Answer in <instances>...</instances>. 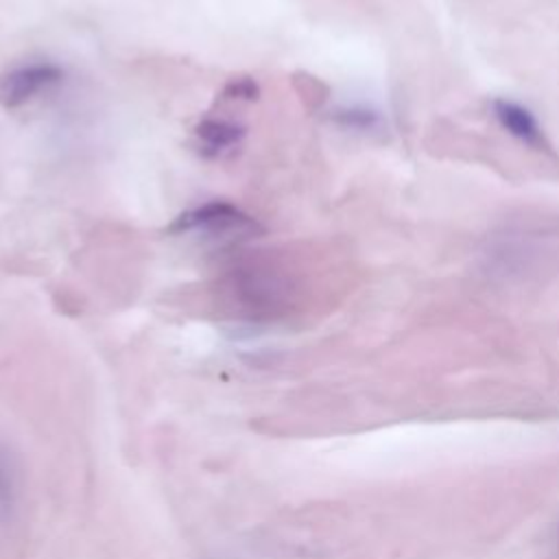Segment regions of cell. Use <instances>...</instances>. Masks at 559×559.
Listing matches in <instances>:
<instances>
[{
  "mask_svg": "<svg viewBox=\"0 0 559 559\" xmlns=\"http://www.w3.org/2000/svg\"><path fill=\"white\" fill-rule=\"evenodd\" d=\"M546 231H539L528 225H513L489 236L483 251L487 273L513 280L522 277L542 262L546 251Z\"/></svg>",
  "mask_w": 559,
  "mask_h": 559,
  "instance_id": "1",
  "label": "cell"
},
{
  "mask_svg": "<svg viewBox=\"0 0 559 559\" xmlns=\"http://www.w3.org/2000/svg\"><path fill=\"white\" fill-rule=\"evenodd\" d=\"M168 231L170 234H201V236L214 238V240L238 242V240H249V238L260 236L264 231V227L253 216H249L247 212L236 207L234 203L210 201V203H203V205L192 207V210L183 212L181 216H177L170 223Z\"/></svg>",
  "mask_w": 559,
  "mask_h": 559,
  "instance_id": "2",
  "label": "cell"
},
{
  "mask_svg": "<svg viewBox=\"0 0 559 559\" xmlns=\"http://www.w3.org/2000/svg\"><path fill=\"white\" fill-rule=\"evenodd\" d=\"M63 70L50 61L17 66L0 76V103L9 109L33 100L37 94L61 83Z\"/></svg>",
  "mask_w": 559,
  "mask_h": 559,
  "instance_id": "3",
  "label": "cell"
},
{
  "mask_svg": "<svg viewBox=\"0 0 559 559\" xmlns=\"http://www.w3.org/2000/svg\"><path fill=\"white\" fill-rule=\"evenodd\" d=\"M22 500V467L7 441L0 439V526H7Z\"/></svg>",
  "mask_w": 559,
  "mask_h": 559,
  "instance_id": "4",
  "label": "cell"
},
{
  "mask_svg": "<svg viewBox=\"0 0 559 559\" xmlns=\"http://www.w3.org/2000/svg\"><path fill=\"white\" fill-rule=\"evenodd\" d=\"M194 138L201 155L221 157L240 144V140L245 138V129L229 120L207 118L194 127Z\"/></svg>",
  "mask_w": 559,
  "mask_h": 559,
  "instance_id": "5",
  "label": "cell"
},
{
  "mask_svg": "<svg viewBox=\"0 0 559 559\" xmlns=\"http://www.w3.org/2000/svg\"><path fill=\"white\" fill-rule=\"evenodd\" d=\"M491 107H493V116L498 118L502 129H507L513 138H518L520 142H524L528 146L544 144L542 129H539L535 116L526 107H522L520 103L507 100V98L493 100Z\"/></svg>",
  "mask_w": 559,
  "mask_h": 559,
  "instance_id": "6",
  "label": "cell"
},
{
  "mask_svg": "<svg viewBox=\"0 0 559 559\" xmlns=\"http://www.w3.org/2000/svg\"><path fill=\"white\" fill-rule=\"evenodd\" d=\"M334 120L352 129H373L378 124V114L365 107H345L334 114Z\"/></svg>",
  "mask_w": 559,
  "mask_h": 559,
  "instance_id": "7",
  "label": "cell"
},
{
  "mask_svg": "<svg viewBox=\"0 0 559 559\" xmlns=\"http://www.w3.org/2000/svg\"><path fill=\"white\" fill-rule=\"evenodd\" d=\"M557 535H559V531H557Z\"/></svg>",
  "mask_w": 559,
  "mask_h": 559,
  "instance_id": "8",
  "label": "cell"
}]
</instances>
